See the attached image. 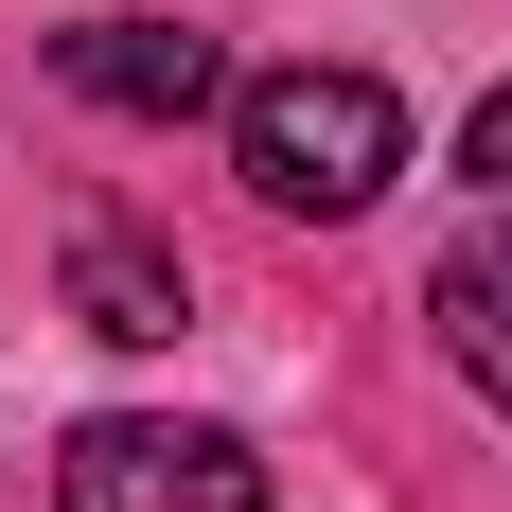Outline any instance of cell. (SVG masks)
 Returning <instances> with one entry per match:
<instances>
[{
	"instance_id": "3957f363",
	"label": "cell",
	"mask_w": 512,
	"mask_h": 512,
	"mask_svg": "<svg viewBox=\"0 0 512 512\" xmlns=\"http://www.w3.org/2000/svg\"><path fill=\"white\" fill-rule=\"evenodd\" d=\"M71 318L124 336V354H159V336L195 318V283H177V248H142L124 212H71Z\"/></svg>"
},
{
	"instance_id": "6da1fadb",
	"label": "cell",
	"mask_w": 512,
	"mask_h": 512,
	"mask_svg": "<svg viewBox=\"0 0 512 512\" xmlns=\"http://www.w3.org/2000/svg\"><path fill=\"white\" fill-rule=\"evenodd\" d=\"M389 159H407V106L371 89V71H265L248 89V195L265 212H318V230H336V212H371L389 195Z\"/></svg>"
},
{
	"instance_id": "277c9868",
	"label": "cell",
	"mask_w": 512,
	"mask_h": 512,
	"mask_svg": "<svg viewBox=\"0 0 512 512\" xmlns=\"http://www.w3.org/2000/svg\"><path fill=\"white\" fill-rule=\"evenodd\" d=\"M53 71H71L89 106H124V124H195L212 106V36H159V18H89Z\"/></svg>"
},
{
	"instance_id": "7a4b0ae2",
	"label": "cell",
	"mask_w": 512,
	"mask_h": 512,
	"mask_svg": "<svg viewBox=\"0 0 512 512\" xmlns=\"http://www.w3.org/2000/svg\"><path fill=\"white\" fill-rule=\"evenodd\" d=\"M53 512H265V477H248L230 424H142V407H106V424H71Z\"/></svg>"
},
{
	"instance_id": "8992f818",
	"label": "cell",
	"mask_w": 512,
	"mask_h": 512,
	"mask_svg": "<svg viewBox=\"0 0 512 512\" xmlns=\"http://www.w3.org/2000/svg\"><path fill=\"white\" fill-rule=\"evenodd\" d=\"M460 177H495V195H512V89H495V106L460 124Z\"/></svg>"
},
{
	"instance_id": "5b68a950",
	"label": "cell",
	"mask_w": 512,
	"mask_h": 512,
	"mask_svg": "<svg viewBox=\"0 0 512 512\" xmlns=\"http://www.w3.org/2000/svg\"><path fill=\"white\" fill-rule=\"evenodd\" d=\"M442 336H460V371L512 407V230H460L442 248Z\"/></svg>"
}]
</instances>
